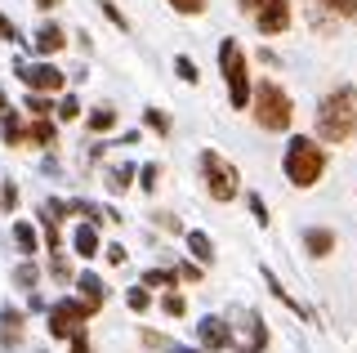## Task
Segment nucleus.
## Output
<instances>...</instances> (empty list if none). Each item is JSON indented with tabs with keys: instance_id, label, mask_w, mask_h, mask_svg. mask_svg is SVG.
Wrapping results in <instances>:
<instances>
[{
	"instance_id": "obj_1",
	"label": "nucleus",
	"mask_w": 357,
	"mask_h": 353,
	"mask_svg": "<svg viewBox=\"0 0 357 353\" xmlns=\"http://www.w3.org/2000/svg\"><path fill=\"white\" fill-rule=\"evenodd\" d=\"M312 126H317V139L331 143V148L357 139V90L349 81H340L335 90L321 94L317 112H312Z\"/></svg>"
},
{
	"instance_id": "obj_2",
	"label": "nucleus",
	"mask_w": 357,
	"mask_h": 353,
	"mask_svg": "<svg viewBox=\"0 0 357 353\" xmlns=\"http://www.w3.org/2000/svg\"><path fill=\"white\" fill-rule=\"evenodd\" d=\"M326 148H321V139H308V135H295L286 143V152H282V174L295 188H312V183L326 174Z\"/></svg>"
},
{
	"instance_id": "obj_3",
	"label": "nucleus",
	"mask_w": 357,
	"mask_h": 353,
	"mask_svg": "<svg viewBox=\"0 0 357 353\" xmlns=\"http://www.w3.org/2000/svg\"><path fill=\"white\" fill-rule=\"evenodd\" d=\"M250 112H255V126L259 130L282 135V130H290V121H295V103H290V94L277 81H259L255 85V98H250Z\"/></svg>"
},
{
	"instance_id": "obj_4",
	"label": "nucleus",
	"mask_w": 357,
	"mask_h": 353,
	"mask_svg": "<svg viewBox=\"0 0 357 353\" xmlns=\"http://www.w3.org/2000/svg\"><path fill=\"white\" fill-rule=\"evenodd\" d=\"M197 170H201V183H206L210 202H232V197H241V174H237V165L223 157V152L201 148Z\"/></svg>"
},
{
	"instance_id": "obj_5",
	"label": "nucleus",
	"mask_w": 357,
	"mask_h": 353,
	"mask_svg": "<svg viewBox=\"0 0 357 353\" xmlns=\"http://www.w3.org/2000/svg\"><path fill=\"white\" fill-rule=\"evenodd\" d=\"M219 72H223V85H228V103L232 107H250L255 98V85H250V68H245V54L237 40H219Z\"/></svg>"
},
{
	"instance_id": "obj_6",
	"label": "nucleus",
	"mask_w": 357,
	"mask_h": 353,
	"mask_svg": "<svg viewBox=\"0 0 357 353\" xmlns=\"http://www.w3.org/2000/svg\"><path fill=\"white\" fill-rule=\"evenodd\" d=\"M89 317L94 313L81 304V295H67V300H54L50 308H45V331H50V340H72V336L85 331Z\"/></svg>"
},
{
	"instance_id": "obj_7",
	"label": "nucleus",
	"mask_w": 357,
	"mask_h": 353,
	"mask_svg": "<svg viewBox=\"0 0 357 353\" xmlns=\"http://www.w3.org/2000/svg\"><path fill=\"white\" fill-rule=\"evenodd\" d=\"M241 14L259 27V36H282L295 23V5L290 0H237Z\"/></svg>"
},
{
	"instance_id": "obj_8",
	"label": "nucleus",
	"mask_w": 357,
	"mask_h": 353,
	"mask_svg": "<svg viewBox=\"0 0 357 353\" xmlns=\"http://www.w3.org/2000/svg\"><path fill=\"white\" fill-rule=\"evenodd\" d=\"M304 18L321 36H331L344 23H357V0H304Z\"/></svg>"
},
{
	"instance_id": "obj_9",
	"label": "nucleus",
	"mask_w": 357,
	"mask_h": 353,
	"mask_svg": "<svg viewBox=\"0 0 357 353\" xmlns=\"http://www.w3.org/2000/svg\"><path fill=\"white\" fill-rule=\"evenodd\" d=\"M14 76L27 85L31 94H63V85H67V72H59L50 59H40V63H14Z\"/></svg>"
},
{
	"instance_id": "obj_10",
	"label": "nucleus",
	"mask_w": 357,
	"mask_h": 353,
	"mask_svg": "<svg viewBox=\"0 0 357 353\" xmlns=\"http://www.w3.org/2000/svg\"><path fill=\"white\" fill-rule=\"evenodd\" d=\"M232 317H215V313H206L197 322V340H201V349L206 353H232Z\"/></svg>"
},
{
	"instance_id": "obj_11",
	"label": "nucleus",
	"mask_w": 357,
	"mask_h": 353,
	"mask_svg": "<svg viewBox=\"0 0 357 353\" xmlns=\"http://www.w3.org/2000/svg\"><path fill=\"white\" fill-rule=\"evenodd\" d=\"M22 326H27V313H22V308H14V304L0 308V349L5 353L22 345Z\"/></svg>"
},
{
	"instance_id": "obj_12",
	"label": "nucleus",
	"mask_w": 357,
	"mask_h": 353,
	"mask_svg": "<svg viewBox=\"0 0 357 353\" xmlns=\"http://www.w3.org/2000/svg\"><path fill=\"white\" fill-rule=\"evenodd\" d=\"M54 139H59V126L50 117H31L22 126V143H31V148H54Z\"/></svg>"
},
{
	"instance_id": "obj_13",
	"label": "nucleus",
	"mask_w": 357,
	"mask_h": 353,
	"mask_svg": "<svg viewBox=\"0 0 357 353\" xmlns=\"http://www.w3.org/2000/svg\"><path fill=\"white\" fill-rule=\"evenodd\" d=\"M76 291H81V304L89 313H98V308L107 304V286H103V278H94V273H81V278H76Z\"/></svg>"
},
{
	"instance_id": "obj_14",
	"label": "nucleus",
	"mask_w": 357,
	"mask_h": 353,
	"mask_svg": "<svg viewBox=\"0 0 357 353\" xmlns=\"http://www.w3.org/2000/svg\"><path fill=\"white\" fill-rule=\"evenodd\" d=\"M31 45H36L40 59H50V54H59V50L67 45V36H63V27H59V23H40V27H36V36H31Z\"/></svg>"
},
{
	"instance_id": "obj_15",
	"label": "nucleus",
	"mask_w": 357,
	"mask_h": 353,
	"mask_svg": "<svg viewBox=\"0 0 357 353\" xmlns=\"http://www.w3.org/2000/svg\"><path fill=\"white\" fill-rule=\"evenodd\" d=\"M304 250L312 260L335 255V233H331V228H304Z\"/></svg>"
},
{
	"instance_id": "obj_16",
	"label": "nucleus",
	"mask_w": 357,
	"mask_h": 353,
	"mask_svg": "<svg viewBox=\"0 0 357 353\" xmlns=\"http://www.w3.org/2000/svg\"><path fill=\"white\" fill-rule=\"evenodd\" d=\"M259 273H264V282H268V291H273V295H277V300H282V304L290 308V313H299V317H308V308H304V304H299V300H295V295H290V291H286V286H282V282H277V273H273V269H259Z\"/></svg>"
},
{
	"instance_id": "obj_17",
	"label": "nucleus",
	"mask_w": 357,
	"mask_h": 353,
	"mask_svg": "<svg viewBox=\"0 0 357 353\" xmlns=\"http://www.w3.org/2000/svg\"><path fill=\"white\" fill-rule=\"evenodd\" d=\"M183 241H188V250L197 255V264H210V260H215V241H210L206 233H201V228H188V233H183Z\"/></svg>"
},
{
	"instance_id": "obj_18",
	"label": "nucleus",
	"mask_w": 357,
	"mask_h": 353,
	"mask_svg": "<svg viewBox=\"0 0 357 353\" xmlns=\"http://www.w3.org/2000/svg\"><path fill=\"white\" fill-rule=\"evenodd\" d=\"M72 246H76V255L89 260V255H98V233H94V224H81L72 233Z\"/></svg>"
},
{
	"instance_id": "obj_19",
	"label": "nucleus",
	"mask_w": 357,
	"mask_h": 353,
	"mask_svg": "<svg viewBox=\"0 0 357 353\" xmlns=\"http://www.w3.org/2000/svg\"><path fill=\"white\" fill-rule=\"evenodd\" d=\"M0 139H5L9 148H22V121L14 117V107H5V112H0Z\"/></svg>"
},
{
	"instance_id": "obj_20",
	"label": "nucleus",
	"mask_w": 357,
	"mask_h": 353,
	"mask_svg": "<svg viewBox=\"0 0 357 353\" xmlns=\"http://www.w3.org/2000/svg\"><path fill=\"white\" fill-rule=\"evenodd\" d=\"M85 126H89V130H94V135H107V130H112V126H116V107H107V103H98V107H94V112H89V117H85Z\"/></svg>"
},
{
	"instance_id": "obj_21",
	"label": "nucleus",
	"mask_w": 357,
	"mask_h": 353,
	"mask_svg": "<svg viewBox=\"0 0 357 353\" xmlns=\"http://www.w3.org/2000/svg\"><path fill=\"white\" fill-rule=\"evenodd\" d=\"M50 98H54V94H31V90H27V98H22L27 117H50V112H59V107H54Z\"/></svg>"
},
{
	"instance_id": "obj_22",
	"label": "nucleus",
	"mask_w": 357,
	"mask_h": 353,
	"mask_svg": "<svg viewBox=\"0 0 357 353\" xmlns=\"http://www.w3.org/2000/svg\"><path fill=\"white\" fill-rule=\"evenodd\" d=\"M126 304L134 308V313H148V308H152V286H130V291H126Z\"/></svg>"
},
{
	"instance_id": "obj_23",
	"label": "nucleus",
	"mask_w": 357,
	"mask_h": 353,
	"mask_svg": "<svg viewBox=\"0 0 357 353\" xmlns=\"http://www.w3.org/2000/svg\"><path fill=\"white\" fill-rule=\"evenodd\" d=\"M14 241L22 255H36V233H31V224H22V219H14Z\"/></svg>"
},
{
	"instance_id": "obj_24",
	"label": "nucleus",
	"mask_w": 357,
	"mask_h": 353,
	"mask_svg": "<svg viewBox=\"0 0 357 353\" xmlns=\"http://www.w3.org/2000/svg\"><path fill=\"white\" fill-rule=\"evenodd\" d=\"M134 174H139L134 165H116V170H107V188H112V193H126Z\"/></svg>"
},
{
	"instance_id": "obj_25",
	"label": "nucleus",
	"mask_w": 357,
	"mask_h": 353,
	"mask_svg": "<svg viewBox=\"0 0 357 353\" xmlns=\"http://www.w3.org/2000/svg\"><path fill=\"white\" fill-rule=\"evenodd\" d=\"M143 126L156 130V135H170V117H165L161 107H143Z\"/></svg>"
},
{
	"instance_id": "obj_26",
	"label": "nucleus",
	"mask_w": 357,
	"mask_h": 353,
	"mask_svg": "<svg viewBox=\"0 0 357 353\" xmlns=\"http://www.w3.org/2000/svg\"><path fill=\"white\" fill-rule=\"evenodd\" d=\"M174 76H178V81H188V85H197V81H201L197 63L188 59V54H178V59H174Z\"/></svg>"
},
{
	"instance_id": "obj_27",
	"label": "nucleus",
	"mask_w": 357,
	"mask_h": 353,
	"mask_svg": "<svg viewBox=\"0 0 357 353\" xmlns=\"http://www.w3.org/2000/svg\"><path fill=\"white\" fill-rule=\"evenodd\" d=\"M14 282L22 286V291H31V286H36V282H40V273H36V264H31V260H22V264H18V269H14Z\"/></svg>"
},
{
	"instance_id": "obj_28",
	"label": "nucleus",
	"mask_w": 357,
	"mask_h": 353,
	"mask_svg": "<svg viewBox=\"0 0 357 353\" xmlns=\"http://www.w3.org/2000/svg\"><path fill=\"white\" fill-rule=\"evenodd\" d=\"M178 282V269L170 273V269H148L143 273V286H174Z\"/></svg>"
},
{
	"instance_id": "obj_29",
	"label": "nucleus",
	"mask_w": 357,
	"mask_h": 353,
	"mask_svg": "<svg viewBox=\"0 0 357 353\" xmlns=\"http://www.w3.org/2000/svg\"><path fill=\"white\" fill-rule=\"evenodd\" d=\"M139 188L143 193H156V183H161V165H156V161H148V165H139Z\"/></svg>"
},
{
	"instance_id": "obj_30",
	"label": "nucleus",
	"mask_w": 357,
	"mask_h": 353,
	"mask_svg": "<svg viewBox=\"0 0 357 353\" xmlns=\"http://www.w3.org/2000/svg\"><path fill=\"white\" fill-rule=\"evenodd\" d=\"M94 5H98V9H103V18H107V23H112V27H121V31H130V18H126V14H121V9H116V5H112V0H94Z\"/></svg>"
},
{
	"instance_id": "obj_31",
	"label": "nucleus",
	"mask_w": 357,
	"mask_h": 353,
	"mask_svg": "<svg viewBox=\"0 0 357 353\" xmlns=\"http://www.w3.org/2000/svg\"><path fill=\"white\" fill-rule=\"evenodd\" d=\"M161 308H165L170 317H183V313H188V300L174 291V286H170V295H161Z\"/></svg>"
},
{
	"instance_id": "obj_32",
	"label": "nucleus",
	"mask_w": 357,
	"mask_h": 353,
	"mask_svg": "<svg viewBox=\"0 0 357 353\" xmlns=\"http://www.w3.org/2000/svg\"><path fill=\"white\" fill-rule=\"evenodd\" d=\"M50 273H54V282H72V264H67L59 250H50Z\"/></svg>"
},
{
	"instance_id": "obj_33",
	"label": "nucleus",
	"mask_w": 357,
	"mask_h": 353,
	"mask_svg": "<svg viewBox=\"0 0 357 353\" xmlns=\"http://www.w3.org/2000/svg\"><path fill=\"white\" fill-rule=\"evenodd\" d=\"M76 117H81V103H76L72 94H63L59 98V121H76Z\"/></svg>"
},
{
	"instance_id": "obj_34",
	"label": "nucleus",
	"mask_w": 357,
	"mask_h": 353,
	"mask_svg": "<svg viewBox=\"0 0 357 353\" xmlns=\"http://www.w3.org/2000/svg\"><path fill=\"white\" fill-rule=\"evenodd\" d=\"M174 14H206V0H170Z\"/></svg>"
},
{
	"instance_id": "obj_35",
	"label": "nucleus",
	"mask_w": 357,
	"mask_h": 353,
	"mask_svg": "<svg viewBox=\"0 0 357 353\" xmlns=\"http://www.w3.org/2000/svg\"><path fill=\"white\" fill-rule=\"evenodd\" d=\"M245 202H250V215L259 219V224H268V206H264V197H259V193H250Z\"/></svg>"
},
{
	"instance_id": "obj_36",
	"label": "nucleus",
	"mask_w": 357,
	"mask_h": 353,
	"mask_svg": "<svg viewBox=\"0 0 357 353\" xmlns=\"http://www.w3.org/2000/svg\"><path fill=\"white\" fill-rule=\"evenodd\" d=\"M103 260L112 264V269H121V264H126L130 255H126V246H121V241H116V246H107V250H103Z\"/></svg>"
},
{
	"instance_id": "obj_37",
	"label": "nucleus",
	"mask_w": 357,
	"mask_h": 353,
	"mask_svg": "<svg viewBox=\"0 0 357 353\" xmlns=\"http://www.w3.org/2000/svg\"><path fill=\"white\" fill-rule=\"evenodd\" d=\"M0 40H14V45H18V40H22V36H18V27L9 23L5 14H0Z\"/></svg>"
},
{
	"instance_id": "obj_38",
	"label": "nucleus",
	"mask_w": 357,
	"mask_h": 353,
	"mask_svg": "<svg viewBox=\"0 0 357 353\" xmlns=\"http://www.w3.org/2000/svg\"><path fill=\"white\" fill-rule=\"evenodd\" d=\"M0 206H9V211L18 206V188H14V183H5V188H0Z\"/></svg>"
},
{
	"instance_id": "obj_39",
	"label": "nucleus",
	"mask_w": 357,
	"mask_h": 353,
	"mask_svg": "<svg viewBox=\"0 0 357 353\" xmlns=\"http://www.w3.org/2000/svg\"><path fill=\"white\" fill-rule=\"evenodd\" d=\"M178 278H183V282H197L201 278V264H188L183 260V264H178Z\"/></svg>"
},
{
	"instance_id": "obj_40",
	"label": "nucleus",
	"mask_w": 357,
	"mask_h": 353,
	"mask_svg": "<svg viewBox=\"0 0 357 353\" xmlns=\"http://www.w3.org/2000/svg\"><path fill=\"white\" fill-rule=\"evenodd\" d=\"M72 353H89V336L81 331V336H72Z\"/></svg>"
},
{
	"instance_id": "obj_41",
	"label": "nucleus",
	"mask_w": 357,
	"mask_h": 353,
	"mask_svg": "<svg viewBox=\"0 0 357 353\" xmlns=\"http://www.w3.org/2000/svg\"><path fill=\"white\" fill-rule=\"evenodd\" d=\"M156 219H161V228H165V233H178V219H174V215H156Z\"/></svg>"
},
{
	"instance_id": "obj_42",
	"label": "nucleus",
	"mask_w": 357,
	"mask_h": 353,
	"mask_svg": "<svg viewBox=\"0 0 357 353\" xmlns=\"http://www.w3.org/2000/svg\"><path fill=\"white\" fill-rule=\"evenodd\" d=\"M161 353H201V349H188V345H165Z\"/></svg>"
},
{
	"instance_id": "obj_43",
	"label": "nucleus",
	"mask_w": 357,
	"mask_h": 353,
	"mask_svg": "<svg viewBox=\"0 0 357 353\" xmlns=\"http://www.w3.org/2000/svg\"><path fill=\"white\" fill-rule=\"evenodd\" d=\"M54 5H59V0H36V9H54Z\"/></svg>"
},
{
	"instance_id": "obj_44",
	"label": "nucleus",
	"mask_w": 357,
	"mask_h": 353,
	"mask_svg": "<svg viewBox=\"0 0 357 353\" xmlns=\"http://www.w3.org/2000/svg\"><path fill=\"white\" fill-rule=\"evenodd\" d=\"M5 107H9V103H5V90H0V112H5Z\"/></svg>"
}]
</instances>
